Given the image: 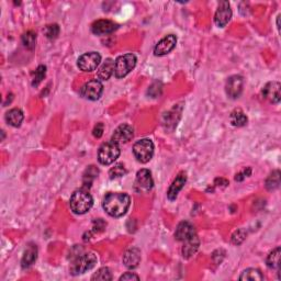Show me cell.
Here are the masks:
<instances>
[{"mask_svg":"<svg viewBox=\"0 0 281 281\" xmlns=\"http://www.w3.org/2000/svg\"><path fill=\"white\" fill-rule=\"evenodd\" d=\"M131 199L125 192H109L103 198L102 206L110 217H123L130 208Z\"/></svg>","mask_w":281,"mask_h":281,"instance_id":"obj_1","label":"cell"},{"mask_svg":"<svg viewBox=\"0 0 281 281\" xmlns=\"http://www.w3.org/2000/svg\"><path fill=\"white\" fill-rule=\"evenodd\" d=\"M70 209L76 214H85L92 209L94 199L90 193L85 189L76 190L70 198Z\"/></svg>","mask_w":281,"mask_h":281,"instance_id":"obj_2","label":"cell"},{"mask_svg":"<svg viewBox=\"0 0 281 281\" xmlns=\"http://www.w3.org/2000/svg\"><path fill=\"white\" fill-rule=\"evenodd\" d=\"M97 264V256L94 253H86L81 256H78L74 260L72 266H70V274L73 276H78L85 274L86 271L96 266Z\"/></svg>","mask_w":281,"mask_h":281,"instance_id":"obj_3","label":"cell"},{"mask_svg":"<svg viewBox=\"0 0 281 281\" xmlns=\"http://www.w3.org/2000/svg\"><path fill=\"white\" fill-rule=\"evenodd\" d=\"M133 153L140 163H148L154 155V143L148 139L138 140L133 146Z\"/></svg>","mask_w":281,"mask_h":281,"instance_id":"obj_4","label":"cell"},{"mask_svg":"<svg viewBox=\"0 0 281 281\" xmlns=\"http://www.w3.org/2000/svg\"><path fill=\"white\" fill-rule=\"evenodd\" d=\"M120 147L117 143L112 140L108 143L102 144L98 152V160L102 165H111L119 158Z\"/></svg>","mask_w":281,"mask_h":281,"instance_id":"obj_5","label":"cell"},{"mask_svg":"<svg viewBox=\"0 0 281 281\" xmlns=\"http://www.w3.org/2000/svg\"><path fill=\"white\" fill-rule=\"evenodd\" d=\"M136 65V57L134 54H125L119 56L114 62V75L117 78L125 77L127 74L132 72V69Z\"/></svg>","mask_w":281,"mask_h":281,"instance_id":"obj_6","label":"cell"},{"mask_svg":"<svg viewBox=\"0 0 281 281\" xmlns=\"http://www.w3.org/2000/svg\"><path fill=\"white\" fill-rule=\"evenodd\" d=\"M101 55L97 52H89L82 54L77 61V65L80 70L86 73L94 72L100 64Z\"/></svg>","mask_w":281,"mask_h":281,"instance_id":"obj_7","label":"cell"},{"mask_svg":"<svg viewBox=\"0 0 281 281\" xmlns=\"http://www.w3.org/2000/svg\"><path fill=\"white\" fill-rule=\"evenodd\" d=\"M103 93V86L101 84L100 80L98 79H93L81 87L80 89V96L85 99H88V100H98L99 98L101 97V94Z\"/></svg>","mask_w":281,"mask_h":281,"instance_id":"obj_8","label":"cell"},{"mask_svg":"<svg viewBox=\"0 0 281 281\" xmlns=\"http://www.w3.org/2000/svg\"><path fill=\"white\" fill-rule=\"evenodd\" d=\"M153 186H154V181L152 178V173L148 169H140L136 173L135 179V190L138 192L146 193L151 191Z\"/></svg>","mask_w":281,"mask_h":281,"instance_id":"obj_9","label":"cell"},{"mask_svg":"<svg viewBox=\"0 0 281 281\" xmlns=\"http://www.w3.org/2000/svg\"><path fill=\"white\" fill-rule=\"evenodd\" d=\"M232 18V9L227 1H222L218 7V10L214 16V22L219 28H224Z\"/></svg>","mask_w":281,"mask_h":281,"instance_id":"obj_10","label":"cell"},{"mask_svg":"<svg viewBox=\"0 0 281 281\" xmlns=\"http://www.w3.org/2000/svg\"><path fill=\"white\" fill-rule=\"evenodd\" d=\"M243 86H244V79L242 76L234 75L231 76L226 81V94L227 96L232 99H236L239 97V94L243 92Z\"/></svg>","mask_w":281,"mask_h":281,"instance_id":"obj_11","label":"cell"},{"mask_svg":"<svg viewBox=\"0 0 281 281\" xmlns=\"http://www.w3.org/2000/svg\"><path fill=\"white\" fill-rule=\"evenodd\" d=\"M177 38L173 34H169L165 36L158 43L156 44L154 47V54L156 56H163L166 55L168 53H171L176 47Z\"/></svg>","mask_w":281,"mask_h":281,"instance_id":"obj_12","label":"cell"},{"mask_svg":"<svg viewBox=\"0 0 281 281\" xmlns=\"http://www.w3.org/2000/svg\"><path fill=\"white\" fill-rule=\"evenodd\" d=\"M133 136L134 131L132 129V126H130L129 125H122L114 131L111 140L120 145V144H125L127 142H130V140L133 139Z\"/></svg>","mask_w":281,"mask_h":281,"instance_id":"obj_13","label":"cell"},{"mask_svg":"<svg viewBox=\"0 0 281 281\" xmlns=\"http://www.w3.org/2000/svg\"><path fill=\"white\" fill-rule=\"evenodd\" d=\"M281 85L278 81L268 82L263 89V96L272 103H279L281 99Z\"/></svg>","mask_w":281,"mask_h":281,"instance_id":"obj_14","label":"cell"},{"mask_svg":"<svg viewBox=\"0 0 281 281\" xmlns=\"http://www.w3.org/2000/svg\"><path fill=\"white\" fill-rule=\"evenodd\" d=\"M118 29V24L114 23L111 20H98V21L94 22L92 26V31L94 34L97 35H105L112 33Z\"/></svg>","mask_w":281,"mask_h":281,"instance_id":"obj_15","label":"cell"},{"mask_svg":"<svg viewBox=\"0 0 281 281\" xmlns=\"http://www.w3.org/2000/svg\"><path fill=\"white\" fill-rule=\"evenodd\" d=\"M195 234H197L195 226H193L190 222L183 221L179 223L178 226H177L176 232H175V237L177 241L185 242L186 239L193 236Z\"/></svg>","mask_w":281,"mask_h":281,"instance_id":"obj_16","label":"cell"},{"mask_svg":"<svg viewBox=\"0 0 281 281\" xmlns=\"http://www.w3.org/2000/svg\"><path fill=\"white\" fill-rule=\"evenodd\" d=\"M186 181H187V176H186V173L185 172H180L179 175L176 177V179L172 181V186L168 189L167 197H168L169 200L172 201V200L176 199L180 190L184 188Z\"/></svg>","mask_w":281,"mask_h":281,"instance_id":"obj_17","label":"cell"},{"mask_svg":"<svg viewBox=\"0 0 281 281\" xmlns=\"http://www.w3.org/2000/svg\"><path fill=\"white\" fill-rule=\"evenodd\" d=\"M140 262V250L136 247L130 249L125 251V254L123 255V264L130 269H134L139 266Z\"/></svg>","mask_w":281,"mask_h":281,"instance_id":"obj_18","label":"cell"},{"mask_svg":"<svg viewBox=\"0 0 281 281\" xmlns=\"http://www.w3.org/2000/svg\"><path fill=\"white\" fill-rule=\"evenodd\" d=\"M200 245V239L198 237V235L195 234L188 239H186L184 242L183 247V256L185 258H190L193 254H196V251L199 249Z\"/></svg>","mask_w":281,"mask_h":281,"instance_id":"obj_19","label":"cell"},{"mask_svg":"<svg viewBox=\"0 0 281 281\" xmlns=\"http://www.w3.org/2000/svg\"><path fill=\"white\" fill-rule=\"evenodd\" d=\"M38 258V249L34 245H30L27 249V250L24 251V254L22 256L21 260V266L22 268H29L32 266L34 262Z\"/></svg>","mask_w":281,"mask_h":281,"instance_id":"obj_20","label":"cell"},{"mask_svg":"<svg viewBox=\"0 0 281 281\" xmlns=\"http://www.w3.org/2000/svg\"><path fill=\"white\" fill-rule=\"evenodd\" d=\"M23 118L24 117L22 111L16 108L11 109L6 113V121L8 122V125L14 127H18L21 125Z\"/></svg>","mask_w":281,"mask_h":281,"instance_id":"obj_21","label":"cell"},{"mask_svg":"<svg viewBox=\"0 0 281 281\" xmlns=\"http://www.w3.org/2000/svg\"><path fill=\"white\" fill-rule=\"evenodd\" d=\"M114 73V61L108 59L98 70V78L100 80H108Z\"/></svg>","mask_w":281,"mask_h":281,"instance_id":"obj_22","label":"cell"},{"mask_svg":"<svg viewBox=\"0 0 281 281\" xmlns=\"http://www.w3.org/2000/svg\"><path fill=\"white\" fill-rule=\"evenodd\" d=\"M239 280L260 281V280H264V275L259 269H256V268H249V269L244 270L242 272L241 277H239Z\"/></svg>","mask_w":281,"mask_h":281,"instance_id":"obj_23","label":"cell"},{"mask_svg":"<svg viewBox=\"0 0 281 281\" xmlns=\"http://www.w3.org/2000/svg\"><path fill=\"white\" fill-rule=\"evenodd\" d=\"M280 258H281V250L280 247H277L267 257V266L271 269H279L280 268Z\"/></svg>","mask_w":281,"mask_h":281,"instance_id":"obj_24","label":"cell"},{"mask_svg":"<svg viewBox=\"0 0 281 281\" xmlns=\"http://www.w3.org/2000/svg\"><path fill=\"white\" fill-rule=\"evenodd\" d=\"M230 120H231V123H232V125L236 126V127H241V126L246 125L247 121H249V119H247L246 114L244 113L242 110H239V109L233 111L232 114H231Z\"/></svg>","mask_w":281,"mask_h":281,"instance_id":"obj_25","label":"cell"},{"mask_svg":"<svg viewBox=\"0 0 281 281\" xmlns=\"http://www.w3.org/2000/svg\"><path fill=\"white\" fill-rule=\"evenodd\" d=\"M279 185H280V172L279 171L272 172L266 180V188L271 191V190L278 188Z\"/></svg>","mask_w":281,"mask_h":281,"instance_id":"obj_26","label":"cell"},{"mask_svg":"<svg viewBox=\"0 0 281 281\" xmlns=\"http://www.w3.org/2000/svg\"><path fill=\"white\" fill-rule=\"evenodd\" d=\"M99 171L97 167L94 166H89L86 169V172L84 173V177H82V180H84L85 186H90L93 184V181L98 177Z\"/></svg>","mask_w":281,"mask_h":281,"instance_id":"obj_27","label":"cell"},{"mask_svg":"<svg viewBox=\"0 0 281 281\" xmlns=\"http://www.w3.org/2000/svg\"><path fill=\"white\" fill-rule=\"evenodd\" d=\"M22 43L29 49H33L36 44V34L33 31H28L22 35Z\"/></svg>","mask_w":281,"mask_h":281,"instance_id":"obj_28","label":"cell"},{"mask_svg":"<svg viewBox=\"0 0 281 281\" xmlns=\"http://www.w3.org/2000/svg\"><path fill=\"white\" fill-rule=\"evenodd\" d=\"M92 280H100V281L112 280V274H111V270L109 268L102 267L92 277Z\"/></svg>","mask_w":281,"mask_h":281,"instance_id":"obj_29","label":"cell"},{"mask_svg":"<svg viewBox=\"0 0 281 281\" xmlns=\"http://www.w3.org/2000/svg\"><path fill=\"white\" fill-rule=\"evenodd\" d=\"M45 74H47V67H45L44 65H40L39 67L35 69V72L33 73L32 85L33 86H38L40 82L44 79Z\"/></svg>","mask_w":281,"mask_h":281,"instance_id":"obj_30","label":"cell"},{"mask_svg":"<svg viewBox=\"0 0 281 281\" xmlns=\"http://www.w3.org/2000/svg\"><path fill=\"white\" fill-rule=\"evenodd\" d=\"M44 34L49 40H54L60 34V27L57 24H48L44 28Z\"/></svg>","mask_w":281,"mask_h":281,"instance_id":"obj_31","label":"cell"},{"mask_svg":"<svg viewBox=\"0 0 281 281\" xmlns=\"http://www.w3.org/2000/svg\"><path fill=\"white\" fill-rule=\"evenodd\" d=\"M125 173H126V169H125V166H123L122 164L115 165V166L111 168L110 172H109V175H110V178L111 179L120 178V177L125 176Z\"/></svg>","mask_w":281,"mask_h":281,"instance_id":"obj_32","label":"cell"},{"mask_svg":"<svg viewBox=\"0 0 281 281\" xmlns=\"http://www.w3.org/2000/svg\"><path fill=\"white\" fill-rule=\"evenodd\" d=\"M247 236V233L245 230H237L236 232H235L232 235V243L235 244V245H239V244H242L244 241H245V238Z\"/></svg>","mask_w":281,"mask_h":281,"instance_id":"obj_33","label":"cell"},{"mask_svg":"<svg viewBox=\"0 0 281 281\" xmlns=\"http://www.w3.org/2000/svg\"><path fill=\"white\" fill-rule=\"evenodd\" d=\"M103 131H105V125H102V123H98V125L94 126V129L93 131V134L94 138H101L102 134H103Z\"/></svg>","mask_w":281,"mask_h":281,"instance_id":"obj_34","label":"cell"},{"mask_svg":"<svg viewBox=\"0 0 281 281\" xmlns=\"http://www.w3.org/2000/svg\"><path fill=\"white\" fill-rule=\"evenodd\" d=\"M251 173V169L250 168H247V169H244L242 172L237 173L236 176H235V180L236 181H242L243 179H245L246 177H249Z\"/></svg>","mask_w":281,"mask_h":281,"instance_id":"obj_35","label":"cell"},{"mask_svg":"<svg viewBox=\"0 0 281 281\" xmlns=\"http://www.w3.org/2000/svg\"><path fill=\"white\" fill-rule=\"evenodd\" d=\"M120 280H140V277L134 272H125V275L120 277Z\"/></svg>","mask_w":281,"mask_h":281,"instance_id":"obj_36","label":"cell"}]
</instances>
